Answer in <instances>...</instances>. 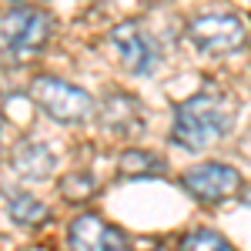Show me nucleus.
<instances>
[{"mask_svg": "<svg viewBox=\"0 0 251 251\" xmlns=\"http://www.w3.org/2000/svg\"><path fill=\"white\" fill-rule=\"evenodd\" d=\"M97 181L91 171H71L60 177V194H64V201H71V204H77V201H87L91 194H94Z\"/></svg>", "mask_w": 251, "mask_h": 251, "instance_id": "obj_12", "label": "nucleus"}, {"mask_svg": "<svg viewBox=\"0 0 251 251\" xmlns=\"http://www.w3.org/2000/svg\"><path fill=\"white\" fill-rule=\"evenodd\" d=\"M97 117H100V127L121 137H134L144 131V107L141 100L124 91H111L107 97L97 100Z\"/></svg>", "mask_w": 251, "mask_h": 251, "instance_id": "obj_8", "label": "nucleus"}, {"mask_svg": "<svg viewBox=\"0 0 251 251\" xmlns=\"http://www.w3.org/2000/svg\"><path fill=\"white\" fill-rule=\"evenodd\" d=\"M241 201H245V204H251V191H241Z\"/></svg>", "mask_w": 251, "mask_h": 251, "instance_id": "obj_14", "label": "nucleus"}, {"mask_svg": "<svg viewBox=\"0 0 251 251\" xmlns=\"http://www.w3.org/2000/svg\"><path fill=\"white\" fill-rule=\"evenodd\" d=\"M10 168L24 181H47L50 171H54V151L40 141H24L10 157Z\"/></svg>", "mask_w": 251, "mask_h": 251, "instance_id": "obj_9", "label": "nucleus"}, {"mask_svg": "<svg viewBox=\"0 0 251 251\" xmlns=\"http://www.w3.org/2000/svg\"><path fill=\"white\" fill-rule=\"evenodd\" d=\"M111 44L117 47V54L124 60V67L137 74V77H148L157 67V44L151 40V34L144 27H137L134 20L127 24H117L111 30Z\"/></svg>", "mask_w": 251, "mask_h": 251, "instance_id": "obj_6", "label": "nucleus"}, {"mask_svg": "<svg viewBox=\"0 0 251 251\" xmlns=\"http://www.w3.org/2000/svg\"><path fill=\"white\" fill-rule=\"evenodd\" d=\"M30 100L37 104L44 114L57 124H80L97 111V100L84 87L71 84V80L50 77V74H40L30 80Z\"/></svg>", "mask_w": 251, "mask_h": 251, "instance_id": "obj_2", "label": "nucleus"}, {"mask_svg": "<svg viewBox=\"0 0 251 251\" xmlns=\"http://www.w3.org/2000/svg\"><path fill=\"white\" fill-rule=\"evenodd\" d=\"M71 251H131L121 228L107 225L100 214H77L67 228Z\"/></svg>", "mask_w": 251, "mask_h": 251, "instance_id": "obj_7", "label": "nucleus"}, {"mask_svg": "<svg viewBox=\"0 0 251 251\" xmlns=\"http://www.w3.org/2000/svg\"><path fill=\"white\" fill-rule=\"evenodd\" d=\"M181 251H234L228 245V238H221L211 228H194L181 238Z\"/></svg>", "mask_w": 251, "mask_h": 251, "instance_id": "obj_13", "label": "nucleus"}, {"mask_svg": "<svg viewBox=\"0 0 251 251\" xmlns=\"http://www.w3.org/2000/svg\"><path fill=\"white\" fill-rule=\"evenodd\" d=\"M54 34V20L47 10H37L34 3H20L0 17V50L10 57H34L47 47Z\"/></svg>", "mask_w": 251, "mask_h": 251, "instance_id": "obj_4", "label": "nucleus"}, {"mask_svg": "<svg viewBox=\"0 0 251 251\" xmlns=\"http://www.w3.org/2000/svg\"><path fill=\"white\" fill-rule=\"evenodd\" d=\"M117 168L124 177H157V174H164V161L151 151H144V148H131V151L121 154Z\"/></svg>", "mask_w": 251, "mask_h": 251, "instance_id": "obj_10", "label": "nucleus"}, {"mask_svg": "<svg viewBox=\"0 0 251 251\" xmlns=\"http://www.w3.org/2000/svg\"><path fill=\"white\" fill-rule=\"evenodd\" d=\"M7 214H10V221L14 225H40L44 218H47V204L40 201V198H34V194H14L10 201H7Z\"/></svg>", "mask_w": 251, "mask_h": 251, "instance_id": "obj_11", "label": "nucleus"}, {"mask_svg": "<svg viewBox=\"0 0 251 251\" xmlns=\"http://www.w3.org/2000/svg\"><path fill=\"white\" fill-rule=\"evenodd\" d=\"M184 191L198 198L201 204H221L241 191V174L234 171L231 164H221V161H204L191 171H184L181 177Z\"/></svg>", "mask_w": 251, "mask_h": 251, "instance_id": "obj_5", "label": "nucleus"}, {"mask_svg": "<svg viewBox=\"0 0 251 251\" xmlns=\"http://www.w3.org/2000/svg\"><path fill=\"white\" fill-rule=\"evenodd\" d=\"M17 3H44V0H17Z\"/></svg>", "mask_w": 251, "mask_h": 251, "instance_id": "obj_15", "label": "nucleus"}, {"mask_svg": "<svg viewBox=\"0 0 251 251\" xmlns=\"http://www.w3.org/2000/svg\"><path fill=\"white\" fill-rule=\"evenodd\" d=\"M231 124V104L214 91H201L174 107L171 141L184 151H204V148L218 144L221 137H228Z\"/></svg>", "mask_w": 251, "mask_h": 251, "instance_id": "obj_1", "label": "nucleus"}, {"mask_svg": "<svg viewBox=\"0 0 251 251\" xmlns=\"http://www.w3.org/2000/svg\"><path fill=\"white\" fill-rule=\"evenodd\" d=\"M0 127H3V121H0Z\"/></svg>", "mask_w": 251, "mask_h": 251, "instance_id": "obj_16", "label": "nucleus"}, {"mask_svg": "<svg viewBox=\"0 0 251 251\" xmlns=\"http://www.w3.org/2000/svg\"><path fill=\"white\" fill-rule=\"evenodd\" d=\"M248 20L234 10H204L184 27L188 44H194L201 54H234L248 44Z\"/></svg>", "mask_w": 251, "mask_h": 251, "instance_id": "obj_3", "label": "nucleus"}]
</instances>
